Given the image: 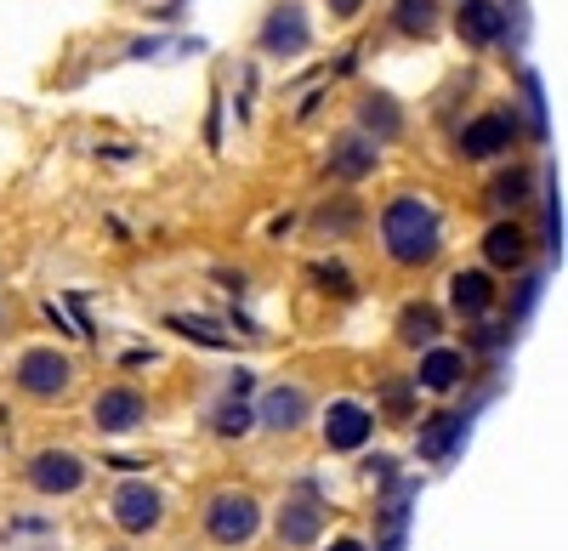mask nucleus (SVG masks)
Listing matches in <instances>:
<instances>
[{
    "label": "nucleus",
    "mask_w": 568,
    "mask_h": 551,
    "mask_svg": "<svg viewBox=\"0 0 568 551\" xmlns=\"http://www.w3.org/2000/svg\"><path fill=\"white\" fill-rule=\"evenodd\" d=\"M330 171L336 177H364V171H375V143H364V137H341L336 148H330Z\"/></svg>",
    "instance_id": "16"
},
{
    "label": "nucleus",
    "mask_w": 568,
    "mask_h": 551,
    "mask_svg": "<svg viewBox=\"0 0 568 551\" xmlns=\"http://www.w3.org/2000/svg\"><path fill=\"white\" fill-rule=\"evenodd\" d=\"M319 523H324L319 500L302 489V495L279 512V540H284V546H313V540H319Z\"/></svg>",
    "instance_id": "10"
},
{
    "label": "nucleus",
    "mask_w": 568,
    "mask_h": 551,
    "mask_svg": "<svg viewBox=\"0 0 568 551\" xmlns=\"http://www.w3.org/2000/svg\"><path fill=\"white\" fill-rule=\"evenodd\" d=\"M517 143V120L512 114H478V120L461 131V154L466 160H495L500 148Z\"/></svg>",
    "instance_id": "6"
},
{
    "label": "nucleus",
    "mask_w": 568,
    "mask_h": 551,
    "mask_svg": "<svg viewBox=\"0 0 568 551\" xmlns=\"http://www.w3.org/2000/svg\"><path fill=\"white\" fill-rule=\"evenodd\" d=\"M18 387L35 392V398H57L69 387V358L52 353V347H35V353L18 358Z\"/></svg>",
    "instance_id": "3"
},
{
    "label": "nucleus",
    "mask_w": 568,
    "mask_h": 551,
    "mask_svg": "<svg viewBox=\"0 0 568 551\" xmlns=\"http://www.w3.org/2000/svg\"><path fill=\"white\" fill-rule=\"evenodd\" d=\"M302 415H307L302 387H273V392L262 398V421H267L273 432H290L296 421H302Z\"/></svg>",
    "instance_id": "15"
},
{
    "label": "nucleus",
    "mask_w": 568,
    "mask_h": 551,
    "mask_svg": "<svg viewBox=\"0 0 568 551\" xmlns=\"http://www.w3.org/2000/svg\"><path fill=\"white\" fill-rule=\"evenodd\" d=\"M404 534H409V489H392V506H387V534H381V551H404Z\"/></svg>",
    "instance_id": "20"
},
{
    "label": "nucleus",
    "mask_w": 568,
    "mask_h": 551,
    "mask_svg": "<svg viewBox=\"0 0 568 551\" xmlns=\"http://www.w3.org/2000/svg\"><path fill=\"white\" fill-rule=\"evenodd\" d=\"M313 279H319L324 290H336V296H353V285H347V267H341V262H319V267H313Z\"/></svg>",
    "instance_id": "25"
},
{
    "label": "nucleus",
    "mask_w": 568,
    "mask_h": 551,
    "mask_svg": "<svg viewBox=\"0 0 568 551\" xmlns=\"http://www.w3.org/2000/svg\"><path fill=\"white\" fill-rule=\"evenodd\" d=\"M398 336H404L409 347H421V341H432V336H438V307L409 302V307H404V319H398Z\"/></svg>",
    "instance_id": "19"
},
{
    "label": "nucleus",
    "mask_w": 568,
    "mask_h": 551,
    "mask_svg": "<svg viewBox=\"0 0 568 551\" xmlns=\"http://www.w3.org/2000/svg\"><path fill=\"white\" fill-rule=\"evenodd\" d=\"M392 23H398L404 35H432V29H438V0H398V6H392Z\"/></svg>",
    "instance_id": "18"
},
{
    "label": "nucleus",
    "mask_w": 568,
    "mask_h": 551,
    "mask_svg": "<svg viewBox=\"0 0 568 551\" xmlns=\"http://www.w3.org/2000/svg\"><path fill=\"white\" fill-rule=\"evenodd\" d=\"M370 409L353 404V398H336L330 404V415H324V438H330V449H364V438H370Z\"/></svg>",
    "instance_id": "8"
},
{
    "label": "nucleus",
    "mask_w": 568,
    "mask_h": 551,
    "mask_svg": "<svg viewBox=\"0 0 568 551\" xmlns=\"http://www.w3.org/2000/svg\"><path fill=\"white\" fill-rule=\"evenodd\" d=\"M358 6H364V0H330V12H336V18H353Z\"/></svg>",
    "instance_id": "26"
},
{
    "label": "nucleus",
    "mask_w": 568,
    "mask_h": 551,
    "mask_svg": "<svg viewBox=\"0 0 568 551\" xmlns=\"http://www.w3.org/2000/svg\"><path fill=\"white\" fill-rule=\"evenodd\" d=\"M160 489H148V483H120L114 489V523H120L125 534H148L154 523H160Z\"/></svg>",
    "instance_id": "5"
},
{
    "label": "nucleus",
    "mask_w": 568,
    "mask_h": 551,
    "mask_svg": "<svg viewBox=\"0 0 568 551\" xmlns=\"http://www.w3.org/2000/svg\"><path fill=\"white\" fill-rule=\"evenodd\" d=\"M461 370H466V358L455 353V347H432V353L421 358V375H415V381H421L426 392H449L461 381Z\"/></svg>",
    "instance_id": "14"
},
{
    "label": "nucleus",
    "mask_w": 568,
    "mask_h": 551,
    "mask_svg": "<svg viewBox=\"0 0 568 551\" xmlns=\"http://www.w3.org/2000/svg\"><path fill=\"white\" fill-rule=\"evenodd\" d=\"M250 421H256V415H250V409L239 404V398H233V404H222V409H216V432H228V438H239V432H245Z\"/></svg>",
    "instance_id": "24"
},
{
    "label": "nucleus",
    "mask_w": 568,
    "mask_h": 551,
    "mask_svg": "<svg viewBox=\"0 0 568 551\" xmlns=\"http://www.w3.org/2000/svg\"><path fill=\"white\" fill-rule=\"evenodd\" d=\"M307 18H302V6H279L273 18L262 23V52L267 57H302L307 52Z\"/></svg>",
    "instance_id": "7"
},
{
    "label": "nucleus",
    "mask_w": 568,
    "mask_h": 551,
    "mask_svg": "<svg viewBox=\"0 0 568 551\" xmlns=\"http://www.w3.org/2000/svg\"><path fill=\"white\" fill-rule=\"evenodd\" d=\"M461 438H466V415H432L415 438V449H421V461H449Z\"/></svg>",
    "instance_id": "12"
},
{
    "label": "nucleus",
    "mask_w": 568,
    "mask_h": 551,
    "mask_svg": "<svg viewBox=\"0 0 568 551\" xmlns=\"http://www.w3.org/2000/svg\"><path fill=\"white\" fill-rule=\"evenodd\" d=\"M523 194H529V177H523V171H506V177H495V188H489L495 205H517Z\"/></svg>",
    "instance_id": "23"
},
{
    "label": "nucleus",
    "mask_w": 568,
    "mask_h": 551,
    "mask_svg": "<svg viewBox=\"0 0 568 551\" xmlns=\"http://www.w3.org/2000/svg\"><path fill=\"white\" fill-rule=\"evenodd\" d=\"M91 421L103 432H131L142 421V398L131 387H108V392H97V404H91Z\"/></svg>",
    "instance_id": "9"
},
{
    "label": "nucleus",
    "mask_w": 568,
    "mask_h": 551,
    "mask_svg": "<svg viewBox=\"0 0 568 551\" xmlns=\"http://www.w3.org/2000/svg\"><path fill=\"white\" fill-rule=\"evenodd\" d=\"M29 483H35L40 495H74V489L86 483V466H80V455H69V449H46V455L29 461Z\"/></svg>",
    "instance_id": "4"
},
{
    "label": "nucleus",
    "mask_w": 568,
    "mask_h": 551,
    "mask_svg": "<svg viewBox=\"0 0 568 551\" xmlns=\"http://www.w3.org/2000/svg\"><path fill=\"white\" fill-rule=\"evenodd\" d=\"M330 551H364V546H358V540H336Z\"/></svg>",
    "instance_id": "27"
},
{
    "label": "nucleus",
    "mask_w": 568,
    "mask_h": 551,
    "mask_svg": "<svg viewBox=\"0 0 568 551\" xmlns=\"http://www.w3.org/2000/svg\"><path fill=\"white\" fill-rule=\"evenodd\" d=\"M165 324H171L177 336H188V341H205V347H228V336H222L211 319H188V313H171Z\"/></svg>",
    "instance_id": "22"
},
{
    "label": "nucleus",
    "mask_w": 568,
    "mask_h": 551,
    "mask_svg": "<svg viewBox=\"0 0 568 551\" xmlns=\"http://www.w3.org/2000/svg\"><path fill=\"white\" fill-rule=\"evenodd\" d=\"M256 523H262V506L250 495H239V489L216 495L211 512H205V529H211V540H222V546H245L250 534H256Z\"/></svg>",
    "instance_id": "2"
},
{
    "label": "nucleus",
    "mask_w": 568,
    "mask_h": 551,
    "mask_svg": "<svg viewBox=\"0 0 568 551\" xmlns=\"http://www.w3.org/2000/svg\"><path fill=\"white\" fill-rule=\"evenodd\" d=\"M449 302H455V313H466V319L489 313V302H495L489 273H455V279H449Z\"/></svg>",
    "instance_id": "13"
},
{
    "label": "nucleus",
    "mask_w": 568,
    "mask_h": 551,
    "mask_svg": "<svg viewBox=\"0 0 568 551\" xmlns=\"http://www.w3.org/2000/svg\"><path fill=\"white\" fill-rule=\"evenodd\" d=\"M358 120L370 125L375 137H398V125H404V120H398V108H392L387 97H364V103H358Z\"/></svg>",
    "instance_id": "21"
},
{
    "label": "nucleus",
    "mask_w": 568,
    "mask_h": 551,
    "mask_svg": "<svg viewBox=\"0 0 568 551\" xmlns=\"http://www.w3.org/2000/svg\"><path fill=\"white\" fill-rule=\"evenodd\" d=\"M455 23H461V35L472 46H495L506 35V12H500L495 0H466L461 12H455Z\"/></svg>",
    "instance_id": "11"
},
{
    "label": "nucleus",
    "mask_w": 568,
    "mask_h": 551,
    "mask_svg": "<svg viewBox=\"0 0 568 551\" xmlns=\"http://www.w3.org/2000/svg\"><path fill=\"white\" fill-rule=\"evenodd\" d=\"M483 256H489V267H517L523 262V233L512 222H495L489 239H483Z\"/></svg>",
    "instance_id": "17"
},
{
    "label": "nucleus",
    "mask_w": 568,
    "mask_h": 551,
    "mask_svg": "<svg viewBox=\"0 0 568 551\" xmlns=\"http://www.w3.org/2000/svg\"><path fill=\"white\" fill-rule=\"evenodd\" d=\"M381 239H387L392 262L421 267V262L438 256V216H432V205H421V199L404 194L381 211Z\"/></svg>",
    "instance_id": "1"
}]
</instances>
